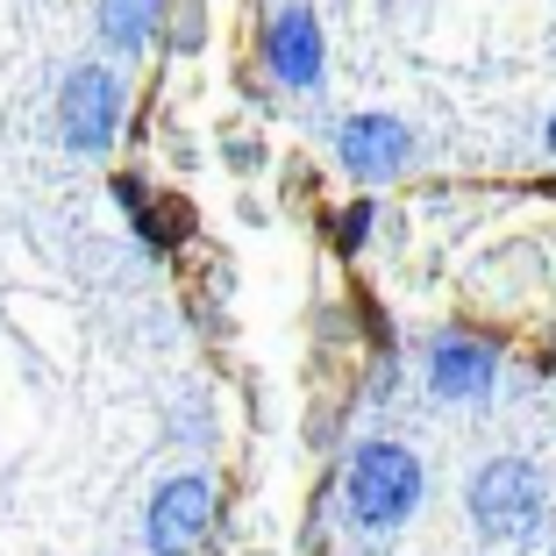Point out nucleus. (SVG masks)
Wrapping results in <instances>:
<instances>
[{"instance_id": "12", "label": "nucleus", "mask_w": 556, "mask_h": 556, "mask_svg": "<svg viewBox=\"0 0 556 556\" xmlns=\"http://www.w3.org/2000/svg\"><path fill=\"white\" fill-rule=\"evenodd\" d=\"M549 556H556V549H549Z\"/></svg>"}, {"instance_id": "7", "label": "nucleus", "mask_w": 556, "mask_h": 556, "mask_svg": "<svg viewBox=\"0 0 556 556\" xmlns=\"http://www.w3.org/2000/svg\"><path fill=\"white\" fill-rule=\"evenodd\" d=\"M336 164H343L350 179L378 186V179H400L414 164V129L400 115H350L343 129H336Z\"/></svg>"}, {"instance_id": "9", "label": "nucleus", "mask_w": 556, "mask_h": 556, "mask_svg": "<svg viewBox=\"0 0 556 556\" xmlns=\"http://www.w3.org/2000/svg\"><path fill=\"white\" fill-rule=\"evenodd\" d=\"M115 200L129 207V229L143 236V250H172V243H186V207H179V200H157L143 179H129V172L115 179Z\"/></svg>"}, {"instance_id": "11", "label": "nucleus", "mask_w": 556, "mask_h": 556, "mask_svg": "<svg viewBox=\"0 0 556 556\" xmlns=\"http://www.w3.org/2000/svg\"><path fill=\"white\" fill-rule=\"evenodd\" d=\"M542 143H549V157H556V115H549V129H542Z\"/></svg>"}, {"instance_id": "1", "label": "nucleus", "mask_w": 556, "mask_h": 556, "mask_svg": "<svg viewBox=\"0 0 556 556\" xmlns=\"http://www.w3.org/2000/svg\"><path fill=\"white\" fill-rule=\"evenodd\" d=\"M421 492H428V471H421V457H414L407 442L371 435V442L350 450V464H343V507H350V521H357V528H400V521H414Z\"/></svg>"}, {"instance_id": "8", "label": "nucleus", "mask_w": 556, "mask_h": 556, "mask_svg": "<svg viewBox=\"0 0 556 556\" xmlns=\"http://www.w3.org/2000/svg\"><path fill=\"white\" fill-rule=\"evenodd\" d=\"M164 8H172V0H100L93 29H100V43L115 50V58H143V50L157 43V29H164Z\"/></svg>"}, {"instance_id": "3", "label": "nucleus", "mask_w": 556, "mask_h": 556, "mask_svg": "<svg viewBox=\"0 0 556 556\" xmlns=\"http://www.w3.org/2000/svg\"><path fill=\"white\" fill-rule=\"evenodd\" d=\"M129 122V86L115 65H72L58 86V143L79 157H108Z\"/></svg>"}, {"instance_id": "10", "label": "nucleus", "mask_w": 556, "mask_h": 556, "mask_svg": "<svg viewBox=\"0 0 556 556\" xmlns=\"http://www.w3.org/2000/svg\"><path fill=\"white\" fill-rule=\"evenodd\" d=\"M371 222H378V207H371V200H364V207H350V214H343V229H336V250H364Z\"/></svg>"}, {"instance_id": "5", "label": "nucleus", "mask_w": 556, "mask_h": 556, "mask_svg": "<svg viewBox=\"0 0 556 556\" xmlns=\"http://www.w3.org/2000/svg\"><path fill=\"white\" fill-rule=\"evenodd\" d=\"M428 393L450 400V407H471V400L492 393V378H500V350L471 328H442L435 343H428Z\"/></svg>"}, {"instance_id": "4", "label": "nucleus", "mask_w": 556, "mask_h": 556, "mask_svg": "<svg viewBox=\"0 0 556 556\" xmlns=\"http://www.w3.org/2000/svg\"><path fill=\"white\" fill-rule=\"evenodd\" d=\"M214 528V478L207 471H179L150 492L143 507V542L150 556H193Z\"/></svg>"}, {"instance_id": "6", "label": "nucleus", "mask_w": 556, "mask_h": 556, "mask_svg": "<svg viewBox=\"0 0 556 556\" xmlns=\"http://www.w3.org/2000/svg\"><path fill=\"white\" fill-rule=\"evenodd\" d=\"M264 72H271L286 93H314L328 72V50H321V22H314L307 0H293V8H278L271 22H264Z\"/></svg>"}, {"instance_id": "2", "label": "nucleus", "mask_w": 556, "mask_h": 556, "mask_svg": "<svg viewBox=\"0 0 556 556\" xmlns=\"http://www.w3.org/2000/svg\"><path fill=\"white\" fill-rule=\"evenodd\" d=\"M464 514H471V528L485 542H528L549 521V478L528 457H492L464 485Z\"/></svg>"}]
</instances>
